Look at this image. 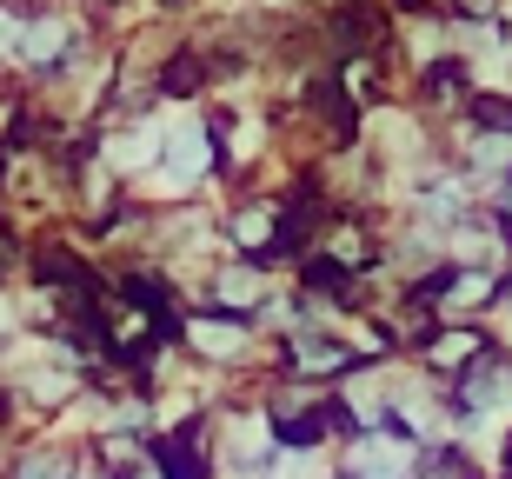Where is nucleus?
<instances>
[{"label": "nucleus", "mask_w": 512, "mask_h": 479, "mask_svg": "<svg viewBox=\"0 0 512 479\" xmlns=\"http://www.w3.org/2000/svg\"><path fill=\"white\" fill-rule=\"evenodd\" d=\"M167 173L173 180H193V173H200V127H193V120H180V140L167 147Z\"/></svg>", "instance_id": "1"}, {"label": "nucleus", "mask_w": 512, "mask_h": 479, "mask_svg": "<svg viewBox=\"0 0 512 479\" xmlns=\"http://www.w3.org/2000/svg\"><path fill=\"white\" fill-rule=\"evenodd\" d=\"M360 466H366L373 479H393L399 466H406V446H380V440H373V446L360 453Z\"/></svg>", "instance_id": "2"}, {"label": "nucleus", "mask_w": 512, "mask_h": 479, "mask_svg": "<svg viewBox=\"0 0 512 479\" xmlns=\"http://www.w3.org/2000/svg\"><path fill=\"white\" fill-rule=\"evenodd\" d=\"M193 340L207 346V353H233V346H240V333H233V326H200Z\"/></svg>", "instance_id": "3"}]
</instances>
